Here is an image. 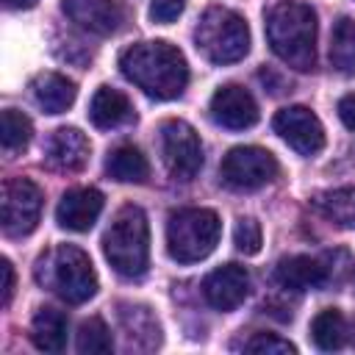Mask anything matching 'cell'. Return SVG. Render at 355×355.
Returning a JSON list of instances; mask_svg holds the SVG:
<instances>
[{
	"label": "cell",
	"instance_id": "11",
	"mask_svg": "<svg viewBox=\"0 0 355 355\" xmlns=\"http://www.w3.org/2000/svg\"><path fill=\"white\" fill-rule=\"evenodd\" d=\"M211 119L227 130H244V128H252L258 122V103L255 97L239 86V83H227V86H219L211 97Z\"/></svg>",
	"mask_w": 355,
	"mask_h": 355
},
{
	"label": "cell",
	"instance_id": "25",
	"mask_svg": "<svg viewBox=\"0 0 355 355\" xmlns=\"http://www.w3.org/2000/svg\"><path fill=\"white\" fill-rule=\"evenodd\" d=\"M31 119L17 111V108H6L3 116H0V139H3V150L6 153H17V150H25L28 141H31Z\"/></svg>",
	"mask_w": 355,
	"mask_h": 355
},
{
	"label": "cell",
	"instance_id": "20",
	"mask_svg": "<svg viewBox=\"0 0 355 355\" xmlns=\"http://www.w3.org/2000/svg\"><path fill=\"white\" fill-rule=\"evenodd\" d=\"M31 341L42 352H61L67 347V316L55 308H39L31 322Z\"/></svg>",
	"mask_w": 355,
	"mask_h": 355
},
{
	"label": "cell",
	"instance_id": "19",
	"mask_svg": "<svg viewBox=\"0 0 355 355\" xmlns=\"http://www.w3.org/2000/svg\"><path fill=\"white\" fill-rule=\"evenodd\" d=\"M119 324L125 330V338L136 349H155L161 344V327L150 308L144 305H119Z\"/></svg>",
	"mask_w": 355,
	"mask_h": 355
},
{
	"label": "cell",
	"instance_id": "14",
	"mask_svg": "<svg viewBox=\"0 0 355 355\" xmlns=\"http://www.w3.org/2000/svg\"><path fill=\"white\" fill-rule=\"evenodd\" d=\"M103 202H105L103 194L97 189H92V186L89 189H72V191H67L61 197V202L55 208V219H58V225L64 230L86 233L97 222V216L103 211Z\"/></svg>",
	"mask_w": 355,
	"mask_h": 355
},
{
	"label": "cell",
	"instance_id": "9",
	"mask_svg": "<svg viewBox=\"0 0 355 355\" xmlns=\"http://www.w3.org/2000/svg\"><path fill=\"white\" fill-rule=\"evenodd\" d=\"M42 214V191L28 178H8L0 191V222L11 239L28 236Z\"/></svg>",
	"mask_w": 355,
	"mask_h": 355
},
{
	"label": "cell",
	"instance_id": "4",
	"mask_svg": "<svg viewBox=\"0 0 355 355\" xmlns=\"http://www.w3.org/2000/svg\"><path fill=\"white\" fill-rule=\"evenodd\" d=\"M103 255L122 277H141L150 261V225L139 205H122L103 233Z\"/></svg>",
	"mask_w": 355,
	"mask_h": 355
},
{
	"label": "cell",
	"instance_id": "30",
	"mask_svg": "<svg viewBox=\"0 0 355 355\" xmlns=\"http://www.w3.org/2000/svg\"><path fill=\"white\" fill-rule=\"evenodd\" d=\"M0 272H3V308H8L14 297V266L8 258L0 261Z\"/></svg>",
	"mask_w": 355,
	"mask_h": 355
},
{
	"label": "cell",
	"instance_id": "13",
	"mask_svg": "<svg viewBox=\"0 0 355 355\" xmlns=\"http://www.w3.org/2000/svg\"><path fill=\"white\" fill-rule=\"evenodd\" d=\"M250 294V275L239 263H225L202 280V297L216 311H233Z\"/></svg>",
	"mask_w": 355,
	"mask_h": 355
},
{
	"label": "cell",
	"instance_id": "5",
	"mask_svg": "<svg viewBox=\"0 0 355 355\" xmlns=\"http://www.w3.org/2000/svg\"><path fill=\"white\" fill-rule=\"evenodd\" d=\"M222 222L211 208H178L166 219V252L178 263H197L219 244Z\"/></svg>",
	"mask_w": 355,
	"mask_h": 355
},
{
	"label": "cell",
	"instance_id": "21",
	"mask_svg": "<svg viewBox=\"0 0 355 355\" xmlns=\"http://www.w3.org/2000/svg\"><path fill=\"white\" fill-rule=\"evenodd\" d=\"M105 172L119 183H144L150 178V164L133 144H119L105 158Z\"/></svg>",
	"mask_w": 355,
	"mask_h": 355
},
{
	"label": "cell",
	"instance_id": "12",
	"mask_svg": "<svg viewBox=\"0 0 355 355\" xmlns=\"http://www.w3.org/2000/svg\"><path fill=\"white\" fill-rule=\"evenodd\" d=\"M64 14L83 31L111 36L125 22V6L119 0H61Z\"/></svg>",
	"mask_w": 355,
	"mask_h": 355
},
{
	"label": "cell",
	"instance_id": "6",
	"mask_svg": "<svg viewBox=\"0 0 355 355\" xmlns=\"http://www.w3.org/2000/svg\"><path fill=\"white\" fill-rule=\"evenodd\" d=\"M194 44L211 64H236L250 53L247 19L230 8L211 6L194 28Z\"/></svg>",
	"mask_w": 355,
	"mask_h": 355
},
{
	"label": "cell",
	"instance_id": "8",
	"mask_svg": "<svg viewBox=\"0 0 355 355\" xmlns=\"http://www.w3.org/2000/svg\"><path fill=\"white\" fill-rule=\"evenodd\" d=\"M161 158L175 180H194L202 169V141L197 130L183 119H166L161 125Z\"/></svg>",
	"mask_w": 355,
	"mask_h": 355
},
{
	"label": "cell",
	"instance_id": "10",
	"mask_svg": "<svg viewBox=\"0 0 355 355\" xmlns=\"http://www.w3.org/2000/svg\"><path fill=\"white\" fill-rule=\"evenodd\" d=\"M275 133L300 155H316L324 147V128L319 116L305 105L280 108L272 119Z\"/></svg>",
	"mask_w": 355,
	"mask_h": 355
},
{
	"label": "cell",
	"instance_id": "24",
	"mask_svg": "<svg viewBox=\"0 0 355 355\" xmlns=\"http://www.w3.org/2000/svg\"><path fill=\"white\" fill-rule=\"evenodd\" d=\"M313 205L327 219H333L344 227H355V189H336V191L316 194Z\"/></svg>",
	"mask_w": 355,
	"mask_h": 355
},
{
	"label": "cell",
	"instance_id": "32",
	"mask_svg": "<svg viewBox=\"0 0 355 355\" xmlns=\"http://www.w3.org/2000/svg\"><path fill=\"white\" fill-rule=\"evenodd\" d=\"M6 3V8H33L36 6V0H3Z\"/></svg>",
	"mask_w": 355,
	"mask_h": 355
},
{
	"label": "cell",
	"instance_id": "18",
	"mask_svg": "<svg viewBox=\"0 0 355 355\" xmlns=\"http://www.w3.org/2000/svg\"><path fill=\"white\" fill-rule=\"evenodd\" d=\"M89 119L103 128V130H111V128H119V125H128L136 119V111L130 105V100L111 89V86H100L89 103Z\"/></svg>",
	"mask_w": 355,
	"mask_h": 355
},
{
	"label": "cell",
	"instance_id": "2",
	"mask_svg": "<svg viewBox=\"0 0 355 355\" xmlns=\"http://www.w3.org/2000/svg\"><path fill=\"white\" fill-rule=\"evenodd\" d=\"M266 39L272 53L297 72L316 64V11L305 3L283 0L266 11Z\"/></svg>",
	"mask_w": 355,
	"mask_h": 355
},
{
	"label": "cell",
	"instance_id": "17",
	"mask_svg": "<svg viewBox=\"0 0 355 355\" xmlns=\"http://www.w3.org/2000/svg\"><path fill=\"white\" fill-rule=\"evenodd\" d=\"M31 94H33L36 105H39L44 114H64L67 108H72V103H75V97H78V89H75V83H72L67 75L42 72V75L33 78Z\"/></svg>",
	"mask_w": 355,
	"mask_h": 355
},
{
	"label": "cell",
	"instance_id": "1",
	"mask_svg": "<svg viewBox=\"0 0 355 355\" xmlns=\"http://www.w3.org/2000/svg\"><path fill=\"white\" fill-rule=\"evenodd\" d=\"M119 69L133 86L155 100H175L189 83V64L183 53L164 39L139 42L122 50Z\"/></svg>",
	"mask_w": 355,
	"mask_h": 355
},
{
	"label": "cell",
	"instance_id": "29",
	"mask_svg": "<svg viewBox=\"0 0 355 355\" xmlns=\"http://www.w3.org/2000/svg\"><path fill=\"white\" fill-rule=\"evenodd\" d=\"M183 8H186V0H153L150 17H153V22L166 25V22H175L183 14Z\"/></svg>",
	"mask_w": 355,
	"mask_h": 355
},
{
	"label": "cell",
	"instance_id": "22",
	"mask_svg": "<svg viewBox=\"0 0 355 355\" xmlns=\"http://www.w3.org/2000/svg\"><path fill=\"white\" fill-rule=\"evenodd\" d=\"M347 319L338 308H324L313 316L311 322V338L319 349L324 352H333V349H341L347 344Z\"/></svg>",
	"mask_w": 355,
	"mask_h": 355
},
{
	"label": "cell",
	"instance_id": "3",
	"mask_svg": "<svg viewBox=\"0 0 355 355\" xmlns=\"http://www.w3.org/2000/svg\"><path fill=\"white\" fill-rule=\"evenodd\" d=\"M33 277L69 305H83L97 294V272L92 258L75 244H58L39 255Z\"/></svg>",
	"mask_w": 355,
	"mask_h": 355
},
{
	"label": "cell",
	"instance_id": "28",
	"mask_svg": "<svg viewBox=\"0 0 355 355\" xmlns=\"http://www.w3.org/2000/svg\"><path fill=\"white\" fill-rule=\"evenodd\" d=\"M244 349H247V352H266V355H272V352H277V355H283V352H297V347H294L291 341H286V338H280V336H275V333H255V336L244 344Z\"/></svg>",
	"mask_w": 355,
	"mask_h": 355
},
{
	"label": "cell",
	"instance_id": "15",
	"mask_svg": "<svg viewBox=\"0 0 355 355\" xmlns=\"http://www.w3.org/2000/svg\"><path fill=\"white\" fill-rule=\"evenodd\" d=\"M92 153V144L86 139V133H80L78 128H58L53 130V136L47 139V164L58 172H78L86 166Z\"/></svg>",
	"mask_w": 355,
	"mask_h": 355
},
{
	"label": "cell",
	"instance_id": "27",
	"mask_svg": "<svg viewBox=\"0 0 355 355\" xmlns=\"http://www.w3.org/2000/svg\"><path fill=\"white\" fill-rule=\"evenodd\" d=\"M233 241H236V250L244 252V255H255L263 244V233H261V225L252 219V216H241L236 222V230H233Z\"/></svg>",
	"mask_w": 355,
	"mask_h": 355
},
{
	"label": "cell",
	"instance_id": "31",
	"mask_svg": "<svg viewBox=\"0 0 355 355\" xmlns=\"http://www.w3.org/2000/svg\"><path fill=\"white\" fill-rule=\"evenodd\" d=\"M338 116H341V122L355 133V92H352V94H344V97L338 100Z\"/></svg>",
	"mask_w": 355,
	"mask_h": 355
},
{
	"label": "cell",
	"instance_id": "7",
	"mask_svg": "<svg viewBox=\"0 0 355 355\" xmlns=\"http://www.w3.org/2000/svg\"><path fill=\"white\" fill-rule=\"evenodd\" d=\"M277 172H280L277 158L269 150L255 147V144L227 150V155L219 164L222 183L236 191H255V189L272 183L277 178Z\"/></svg>",
	"mask_w": 355,
	"mask_h": 355
},
{
	"label": "cell",
	"instance_id": "23",
	"mask_svg": "<svg viewBox=\"0 0 355 355\" xmlns=\"http://www.w3.org/2000/svg\"><path fill=\"white\" fill-rule=\"evenodd\" d=\"M330 64L341 75H355V19L338 17L330 36Z\"/></svg>",
	"mask_w": 355,
	"mask_h": 355
},
{
	"label": "cell",
	"instance_id": "26",
	"mask_svg": "<svg viewBox=\"0 0 355 355\" xmlns=\"http://www.w3.org/2000/svg\"><path fill=\"white\" fill-rule=\"evenodd\" d=\"M114 349V338L108 324L100 316H89L80 327H78V352L80 355H100V352H111Z\"/></svg>",
	"mask_w": 355,
	"mask_h": 355
},
{
	"label": "cell",
	"instance_id": "16",
	"mask_svg": "<svg viewBox=\"0 0 355 355\" xmlns=\"http://www.w3.org/2000/svg\"><path fill=\"white\" fill-rule=\"evenodd\" d=\"M275 280L288 291H311V288H322L330 280V269L322 258L288 255V258L277 261Z\"/></svg>",
	"mask_w": 355,
	"mask_h": 355
}]
</instances>
